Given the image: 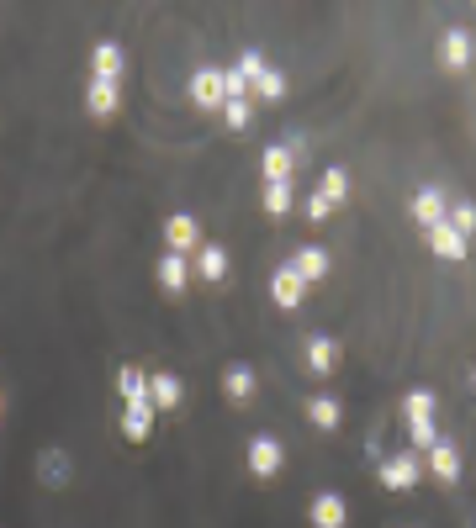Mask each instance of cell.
I'll use <instances>...</instances> for the list:
<instances>
[{
	"label": "cell",
	"mask_w": 476,
	"mask_h": 528,
	"mask_svg": "<svg viewBox=\"0 0 476 528\" xmlns=\"http://www.w3.org/2000/svg\"><path fill=\"white\" fill-rule=\"evenodd\" d=\"M244 465H249V476H260V481L281 476V465H286V444L276 439V433H254L249 449H244Z\"/></svg>",
	"instance_id": "obj_1"
},
{
	"label": "cell",
	"mask_w": 476,
	"mask_h": 528,
	"mask_svg": "<svg viewBox=\"0 0 476 528\" xmlns=\"http://www.w3.org/2000/svg\"><path fill=\"white\" fill-rule=\"evenodd\" d=\"M376 476H381L387 492H413V486L424 481V460H418L413 449H397V455H387L376 465Z\"/></svg>",
	"instance_id": "obj_2"
},
{
	"label": "cell",
	"mask_w": 476,
	"mask_h": 528,
	"mask_svg": "<svg viewBox=\"0 0 476 528\" xmlns=\"http://www.w3.org/2000/svg\"><path fill=\"white\" fill-rule=\"evenodd\" d=\"M408 217L418 222V228H439V222H445L450 217V196L445 191H439V185H424V191H418L413 201H408Z\"/></svg>",
	"instance_id": "obj_3"
},
{
	"label": "cell",
	"mask_w": 476,
	"mask_h": 528,
	"mask_svg": "<svg viewBox=\"0 0 476 528\" xmlns=\"http://www.w3.org/2000/svg\"><path fill=\"white\" fill-rule=\"evenodd\" d=\"M164 243H170V254H196L201 249V222L191 212H175L170 222H164Z\"/></svg>",
	"instance_id": "obj_4"
},
{
	"label": "cell",
	"mask_w": 476,
	"mask_h": 528,
	"mask_svg": "<svg viewBox=\"0 0 476 528\" xmlns=\"http://www.w3.org/2000/svg\"><path fill=\"white\" fill-rule=\"evenodd\" d=\"M307 523L313 528H350V507H344L339 492H318L313 507H307Z\"/></svg>",
	"instance_id": "obj_5"
},
{
	"label": "cell",
	"mask_w": 476,
	"mask_h": 528,
	"mask_svg": "<svg viewBox=\"0 0 476 528\" xmlns=\"http://www.w3.org/2000/svg\"><path fill=\"white\" fill-rule=\"evenodd\" d=\"M191 96L196 106H223L228 101V69H196V80H191Z\"/></svg>",
	"instance_id": "obj_6"
},
{
	"label": "cell",
	"mask_w": 476,
	"mask_h": 528,
	"mask_svg": "<svg viewBox=\"0 0 476 528\" xmlns=\"http://www.w3.org/2000/svg\"><path fill=\"white\" fill-rule=\"evenodd\" d=\"M117 106H122V85L117 80H90L85 85V111L90 117H117Z\"/></svg>",
	"instance_id": "obj_7"
},
{
	"label": "cell",
	"mask_w": 476,
	"mask_h": 528,
	"mask_svg": "<svg viewBox=\"0 0 476 528\" xmlns=\"http://www.w3.org/2000/svg\"><path fill=\"white\" fill-rule=\"evenodd\" d=\"M191 270L207 280V286H217V280L228 275V249H223V243H201V249L191 254Z\"/></svg>",
	"instance_id": "obj_8"
},
{
	"label": "cell",
	"mask_w": 476,
	"mask_h": 528,
	"mask_svg": "<svg viewBox=\"0 0 476 528\" xmlns=\"http://www.w3.org/2000/svg\"><path fill=\"white\" fill-rule=\"evenodd\" d=\"M180 396H186L180 375H170V370L149 375V402H154V412H175V407H180Z\"/></svg>",
	"instance_id": "obj_9"
},
{
	"label": "cell",
	"mask_w": 476,
	"mask_h": 528,
	"mask_svg": "<svg viewBox=\"0 0 476 528\" xmlns=\"http://www.w3.org/2000/svg\"><path fill=\"white\" fill-rule=\"evenodd\" d=\"M260 169H265V185H291V169H297V154L281 143H270L260 154Z\"/></svg>",
	"instance_id": "obj_10"
},
{
	"label": "cell",
	"mask_w": 476,
	"mask_h": 528,
	"mask_svg": "<svg viewBox=\"0 0 476 528\" xmlns=\"http://www.w3.org/2000/svg\"><path fill=\"white\" fill-rule=\"evenodd\" d=\"M307 370H313V375H334L339 370V338H323V333L307 338Z\"/></svg>",
	"instance_id": "obj_11"
},
{
	"label": "cell",
	"mask_w": 476,
	"mask_h": 528,
	"mask_svg": "<svg viewBox=\"0 0 476 528\" xmlns=\"http://www.w3.org/2000/svg\"><path fill=\"white\" fill-rule=\"evenodd\" d=\"M302 291H307V280H302L297 270H291V264H281V270L270 275V296H276L281 307H302V301H307Z\"/></svg>",
	"instance_id": "obj_12"
},
{
	"label": "cell",
	"mask_w": 476,
	"mask_h": 528,
	"mask_svg": "<svg viewBox=\"0 0 476 528\" xmlns=\"http://www.w3.org/2000/svg\"><path fill=\"white\" fill-rule=\"evenodd\" d=\"M154 275H159V286L170 291V296H180V291H186V280H191V259L186 254H164L154 264Z\"/></svg>",
	"instance_id": "obj_13"
},
{
	"label": "cell",
	"mask_w": 476,
	"mask_h": 528,
	"mask_svg": "<svg viewBox=\"0 0 476 528\" xmlns=\"http://www.w3.org/2000/svg\"><path fill=\"white\" fill-rule=\"evenodd\" d=\"M439 64H445V69H466L471 64V32L450 27L445 37H439Z\"/></svg>",
	"instance_id": "obj_14"
},
{
	"label": "cell",
	"mask_w": 476,
	"mask_h": 528,
	"mask_svg": "<svg viewBox=\"0 0 476 528\" xmlns=\"http://www.w3.org/2000/svg\"><path fill=\"white\" fill-rule=\"evenodd\" d=\"M90 80H117L122 85V43H96L90 48Z\"/></svg>",
	"instance_id": "obj_15"
},
{
	"label": "cell",
	"mask_w": 476,
	"mask_h": 528,
	"mask_svg": "<svg viewBox=\"0 0 476 528\" xmlns=\"http://www.w3.org/2000/svg\"><path fill=\"white\" fill-rule=\"evenodd\" d=\"M424 470H429L434 481H455V476H461V449L439 439V444L429 449V465H424Z\"/></svg>",
	"instance_id": "obj_16"
},
{
	"label": "cell",
	"mask_w": 476,
	"mask_h": 528,
	"mask_svg": "<svg viewBox=\"0 0 476 528\" xmlns=\"http://www.w3.org/2000/svg\"><path fill=\"white\" fill-rule=\"evenodd\" d=\"M307 418H313L323 433H334V428L344 423V407H339V396H323V391H318V396H307Z\"/></svg>",
	"instance_id": "obj_17"
},
{
	"label": "cell",
	"mask_w": 476,
	"mask_h": 528,
	"mask_svg": "<svg viewBox=\"0 0 476 528\" xmlns=\"http://www.w3.org/2000/svg\"><path fill=\"white\" fill-rule=\"evenodd\" d=\"M291 270H297V275L307 280V286H313V280H323V275H328V254L318 249V243H302L297 259H291Z\"/></svg>",
	"instance_id": "obj_18"
},
{
	"label": "cell",
	"mask_w": 476,
	"mask_h": 528,
	"mask_svg": "<svg viewBox=\"0 0 476 528\" xmlns=\"http://www.w3.org/2000/svg\"><path fill=\"white\" fill-rule=\"evenodd\" d=\"M149 428H154V402H133V407L122 412V433H127L133 444L149 439Z\"/></svg>",
	"instance_id": "obj_19"
},
{
	"label": "cell",
	"mask_w": 476,
	"mask_h": 528,
	"mask_svg": "<svg viewBox=\"0 0 476 528\" xmlns=\"http://www.w3.org/2000/svg\"><path fill=\"white\" fill-rule=\"evenodd\" d=\"M429 249L439 259H466V238L450 228V222H439V228H429Z\"/></svg>",
	"instance_id": "obj_20"
},
{
	"label": "cell",
	"mask_w": 476,
	"mask_h": 528,
	"mask_svg": "<svg viewBox=\"0 0 476 528\" xmlns=\"http://www.w3.org/2000/svg\"><path fill=\"white\" fill-rule=\"evenodd\" d=\"M223 396H228V402H249V396H254V370L249 365H228L223 370Z\"/></svg>",
	"instance_id": "obj_21"
},
{
	"label": "cell",
	"mask_w": 476,
	"mask_h": 528,
	"mask_svg": "<svg viewBox=\"0 0 476 528\" xmlns=\"http://www.w3.org/2000/svg\"><path fill=\"white\" fill-rule=\"evenodd\" d=\"M318 196H323L328 206H339L344 196H350V175H344L339 164H328V169H323V180H318Z\"/></svg>",
	"instance_id": "obj_22"
},
{
	"label": "cell",
	"mask_w": 476,
	"mask_h": 528,
	"mask_svg": "<svg viewBox=\"0 0 476 528\" xmlns=\"http://www.w3.org/2000/svg\"><path fill=\"white\" fill-rule=\"evenodd\" d=\"M117 391L127 396V407H133V402H149V375H143L138 365H127V370L117 375Z\"/></svg>",
	"instance_id": "obj_23"
},
{
	"label": "cell",
	"mask_w": 476,
	"mask_h": 528,
	"mask_svg": "<svg viewBox=\"0 0 476 528\" xmlns=\"http://www.w3.org/2000/svg\"><path fill=\"white\" fill-rule=\"evenodd\" d=\"M402 418L408 423H434V396L429 391H408L402 396Z\"/></svg>",
	"instance_id": "obj_24"
},
{
	"label": "cell",
	"mask_w": 476,
	"mask_h": 528,
	"mask_svg": "<svg viewBox=\"0 0 476 528\" xmlns=\"http://www.w3.org/2000/svg\"><path fill=\"white\" fill-rule=\"evenodd\" d=\"M223 122H228L233 132H244V127L254 122V106H249V96H228V101H223Z\"/></svg>",
	"instance_id": "obj_25"
},
{
	"label": "cell",
	"mask_w": 476,
	"mask_h": 528,
	"mask_svg": "<svg viewBox=\"0 0 476 528\" xmlns=\"http://www.w3.org/2000/svg\"><path fill=\"white\" fill-rule=\"evenodd\" d=\"M445 222H450V228L461 233V238H471V233H476V206H471V201H455Z\"/></svg>",
	"instance_id": "obj_26"
},
{
	"label": "cell",
	"mask_w": 476,
	"mask_h": 528,
	"mask_svg": "<svg viewBox=\"0 0 476 528\" xmlns=\"http://www.w3.org/2000/svg\"><path fill=\"white\" fill-rule=\"evenodd\" d=\"M254 96H260V101H281L286 96V74L281 69H265L260 85H254Z\"/></svg>",
	"instance_id": "obj_27"
},
{
	"label": "cell",
	"mask_w": 476,
	"mask_h": 528,
	"mask_svg": "<svg viewBox=\"0 0 476 528\" xmlns=\"http://www.w3.org/2000/svg\"><path fill=\"white\" fill-rule=\"evenodd\" d=\"M265 212L270 217H286L291 212V185H265Z\"/></svg>",
	"instance_id": "obj_28"
},
{
	"label": "cell",
	"mask_w": 476,
	"mask_h": 528,
	"mask_svg": "<svg viewBox=\"0 0 476 528\" xmlns=\"http://www.w3.org/2000/svg\"><path fill=\"white\" fill-rule=\"evenodd\" d=\"M408 439H413L418 449H434V444H439V428H434V423H408Z\"/></svg>",
	"instance_id": "obj_29"
},
{
	"label": "cell",
	"mask_w": 476,
	"mask_h": 528,
	"mask_svg": "<svg viewBox=\"0 0 476 528\" xmlns=\"http://www.w3.org/2000/svg\"><path fill=\"white\" fill-rule=\"evenodd\" d=\"M307 217H313V222H328V217H334V206H328V201L313 191V196H307Z\"/></svg>",
	"instance_id": "obj_30"
},
{
	"label": "cell",
	"mask_w": 476,
	"mask_h": 528,
	"mask_svg": "<svg viewBox=\"0 0 476 528\" xmlns=\"http://www.w3.org/2000/svg\"><path fill=\"white\" fill-rule=\"evenodd\" d=\"M0 412H6V391H0Z\"/></svg>",
	"instance_id": "obj_31"
}]
</instances>
